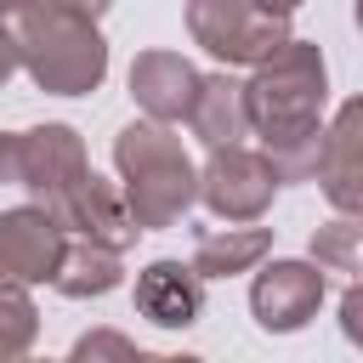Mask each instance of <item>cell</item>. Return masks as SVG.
<instances>
[{"mask_svg":"<svg viewBox=\"0 0 363 363\" xmlns=\"http://www.w3.org/2000/svg\"><path fill=\"white\" fill-rule=\"evenodd\" d=\"M244 91H250V130L261 136L278 182H312L323 147V102H329L323 51L289 40L278 57L255 62V79Z\"/></svg>","mask_w":363,"mask_h":363,"instance_id":"6da1fadb","label":"cell"},{"mask_svg":"<svg viewBox=\"0 0 363 363\" xmlns=\"http://www.w3.org/2000/svg\"><path fill=\"white\" fill-rule=\"evenodd\" d=\"M0 28L11 34L28 79L51 96H91L108 79V40L91 17H74L51 0H0Z\"/></svg>","mask_w":363,"mask_h":363,"instance_id":"7a4b0ae2","label":"cell"},{"mask_svg":"<svg viewBox=\"0 0 363 363\" xmlns=\"http://www.w3.org/2000/svg\"><path fill=\"white\" fill-rule=\"evenodd\" d=\"M113 164H119L125 204H130L142 233L176 227L187 216V204L199 199V170H193L182 136L159 119H130L113 136Z\"/></svg>","mask_w":363,"mask_h":363,"instance_id":"3957f363","label":"cell"},{"mask_svg":"<svg viewBox=\"0 0 363 363\" xmlns=\"http://www.w3.org/2000/svg\"><path fill=\"white\" fill-rule=\"evenodd\" d=\"M187 34L227 68H255L295 40L289 17L267 11L261 0H187Z\"/></svg>","mask_w":363,"mask_h":363,"instance_id":"277c9868","label":"cell"},{"mask_svg":"<svg viewBox=\"0 0 363 363\" xmlns=\"http://www.w3.org/2000/svg\"><path fill=\"white\" fill-rule=\"evenodd\" d=\"M278 170L267 153H250L244 142L210 147V164L199 170V199L210 204V216L221 221H261L272 193H278Z\"/></svg>","mask_w":363,"mask_h":363,"instance_id":"5b68a950","label":"cell"},{"mask_svg":"<svg viewBox=\"0 0 363 363\" xmlns=\"http://www.w3.org/2000/svg\"><path fill=\"white\" fill-rule=\"evenodd\" d=\"M323 306V267L318 261H272L250 284V312L267 335H295Z\"/></svg>","mask_w":363,"mask_h":363,"instance_id":"8992f818","label":"cell"},{"mask_svg":"<svg viewBox=\"0 0 363 363\" xmlns=\"http://www.w3.org/2000/svg\"><path fill=\"white\" fill-rule=\"evenodd\" d=\"M45 210L62 221V233H74V238H96V244H113V250L136 244V233H142L136 216H130V204H125V193H119L113 182H102L96 170H85L79 182H68Z\"/></svg>","mask_w":363,"mask_h":363,"instance_id":"52a82bcc","label":"cell"},{"mask_svg":"<svg viewBox=\"0 0 363 363\" xmlns=\"http://www.w3.org/2000/svg\"><path fill=\"white\" fill-rule=\"evenodd\" d=\"M62 250H68V233L45 204H17L0 216V278L51 284Z\"/></svg>","mask_w":363,"mask_h":363,"instance_id":"ba28073f","label":"cell"},{"mask_svg":"<svg viewBox=\"0 0 363 363\" xmlns=\"http://www.w3.org/2000/svg\"><path fill=\"white\" fill-rule=\"evenodd\" d=\"M312 182L323 187V199L335 210L363 216V96L340 102V113L323 125V147H318Z\"/></svg>","mask_w":363,"mask_h":363,"instance_id":"9c48e42d","label":"cell"},{"mask_svg":"<svg viewBox=\"0 0 363 363\" xmlns=\"http://www.w3.org/2000/svg\"><path fill=\"white\" fill-rule=\"evenodd\" d=\"M23 142V164H17V187H28L40 204H51L68 182H79L91 170L85 159V142L74 125H34V130H17Z\"/></svg>","mask_w":363,"mask_h":363,"instance_id":"30bf717a","label":"cell"},{"mask_svg":"<svg viewBox=\"0 0 363 363\" xmlns=\"http://www.w3.org/2000/svg\"><path fill=\"white\" fill-rule=\"evenodd\" d=\"M199 68L182 57V51H142L130 62V96L147 119L159 125H176L193 113V96H199Z\"/></svg>","mask_w":363,"mask_h":363,"instance_id":"8fae6325","label":"cell"},{"mask_svg":"<svg viewBox=\"0 0 363 363\" xmlns=\"http://www.w3.org/2000/svg\"><path fill=\"white\" fill-rule=\"evenodd\" d=\"M136 312L159 329H193L204 312V278L193 272V261H147L136 272Z\"/></svg>","mask_w":363,"mask_h":363,"instance_id":"7c38bea8","label":"cell"},{"mask_svg":"<svg viewBox=\"0 0 363 363\" xmlns=\"http://www.w3.org/2000/svg\"><path fill=\"white\" fill-rule=\"evenodd\" d=\"M187 125H193V136H199L204 147L244 142V136H250V91H244L233 74H204Z\"/></svg>","mask_w":363,"mask_h":363,"instance_id":"4fadbf2b","label":"cell"},{"mask_svg":"<svg viewBox=\"0 0 363 363\" xmlns=\"http://www.w3.org/2000/svg\"><path fill=\"white\" fill-rule=\"evenodd\" d=\"M267 250H272L267 227H199L193 233V272L199 278H233V272H250Z\"/></svg>","mask_w":363,"mask_h":363,"instance_id":"5bb4252c","label":"cell"},{"mask_svg":"<svg viewBox=\"0 0 363 363\" xmlns=\"http://www.w3.org/2000/svg\"><path fill=\"white\" fill-rule=\"evenodd\" d=\"M125 267H119V250L113 244H96V238H74L51 272V289L68 295V301H96L108 289H119Z\"/></svg>","mask_w":363,"mask_h":363,"instance_id":"9a60e30c","label":"cell"},{"mask_svg":"<svg viewBox=\"0 0 363 363\" xmlns=\"http://www.w3.org/2000/svg\"><path fill=\"white\" fill-rule=\"evenodd\" d=\"M312 261L323 272H363V216L340 210L335 221H323L312 233Z\"/></svg>","mask_w":363,"mask_h":363,"instance_id":"2e32d148","label":"cell"},{"mask_svg":"<svg viewBox=\"0 0 363 363\" xmlns=\"http://www.w3.org/2000/svg\"><path fill=\"white\" fill-rule=\"evenodd\" d=\"M40 335V312L17 278H0V357H23Z\"/></svg>","mask_w":363,"mask_h":363,"instance_id":"e0dca14e","label":"cell"},{"mask_svg":"<svg viewBox=\"0 0 363 363\" xmlns=\"http://www.w3.org/2000/svg\"><path fill=\"white\" fill-rule=\"evenodd\" d=\"M74 357H142V346L125 340V335H113V329H96V335L74 340Z\"/></svg>","mask_w":363,"mask_h":363,"instance_id":"ac0fdd59","label":"cell"},{"mask_svg":"<svg viewBox=\"0 0 363 363\" xmlns=\"http://www.w3.org/2000/svg\"><path fill=\"white\" fill-rule=\"evenodd\" d=\"M340 335L363 352V284H352V289L340 295Z\"/></svg>","mask_w":363,"mask_h":363,"instance_id":"d6986e66","label":"cell"},{"mask_svg":"<svg viewBox=\"0 0 363 363\" xmlns=\"http://www.w3.org/2000/svg\"><path fill=\"white\" fill-rule=\"evenodd\" d=\"M17 164H23L17 130H0V187H17Z\"/></svg>","mask_w":363,"mask_h":363,"instance_id":"ffe728a7","label":"cell"},{"mask_svg":"<svg viewBox=\"0 0 363 363\" xmlns=\"http://www.w3.org/2000/svg\"><path fill=\"white\" fill-rule=\"evenodd\" d=\"M51 6H62V11H74V17H91V23H96L113 0H51Z\"/></svg>","mask_w":363,"mask_h":363,"instance_id":"44dd1931","label":"cell"},{"mask_svg":"<svg viewBox=\"0 0 363 363\" xmlns=\"http://www.w3.org/2000/svg\"><path fill=\"white\" fill-rule=\"evenodd\" d=\"M261 6H267V11H284V17H295V6H301V0H261Z\"/></svg>","mask_w":363,"mask_h":363,"instance_id":"7402d4cb","label":"cell"},{"mask_svg":"<svg viewBox=\"0 0 363 363\" xmlns=\"http://www.w3.org/2000/svg\"><path fill=\"white\" fill-rule=\"evenodd\" d=\"M352 17H357V28H363V0H357V6H352Z\"/></svg>","mask_w":363,"mask_h":363,"instance_id":"603a6c76","label":"cell"}]
</instances>
